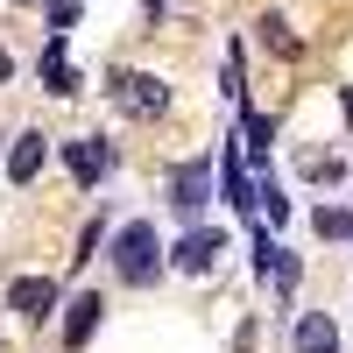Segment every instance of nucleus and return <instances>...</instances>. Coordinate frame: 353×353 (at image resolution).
<instances>
[{
	"label": "nucleus",
	"mask_w": 353,
	"mask_h": 353,
	"mask_svg": "<svg viewBox=\"0 0 353 353\" xmlns=\"http://www.w3.org/2000/svg\"><path fill=\"white\" fill-rule=\"evenodd\" d=\"M43 85H50L57 99H71V92H78V71L64 64V36H50V50H43Z\"/></svg>",
	"instance_id": "obj_12"
},
{
	"label": "nucleus",
	"mask_w": 353,
	"mask_h": 353,
	"mask_svg": "<svg viewBox=\"0 0 353 353\" xmlns=\"http://www.w3.org/2000/svg\"><path fill=\"white\" fill-rule=\"evenodd\" d=\"M43 163H50V141L28 128V134H14V149H8V184H36L43 176Z\"/></svg>",
	"instance_id": "obj_8"
},
{
	"label": "nucleus",
	"mask_w": 353,
	"mask_h": 353,
	"mask_svg": "<svg viewBox=\"0 0 353 353\" xmlns=\"http://www.w3.org/2000/svg\"><path fill=\"white\" fill-rule=\"evenodd\" d=\"M163 254H170L184 276H212V269H219V254H226V233H219V226H191L184 241L163 248Z\"/></svg>",
	"instance_id": "obj_4"
},
{
	"label": "nucleus",
	"mask_w": 353,
	"mask_h": 353,
	"mask_svg": "<svg viewBox=\"0 0 353 353\" xmlns=\"http://www.w3.org/2000/svg\"><path fill=\"white\" fill-rule=\"evenodd\" d=\"M71 21H78V8H71V0H57V8H50V36H71Z\"/></svg>",
	"instance_id": "obj_15"
},
{
	"label": "nucleus",
	"mask_w": 353,
	"mask_h": 353,
	"mask_svg": "<svg viewBox=\"0 0 353 353\" xmlns=\"http://www.w3.org/2000/svg\"><path fill=\"white\" fill-rule=\"evenodd\" d=\"M254 269H261V283H276V290H297V254H290L283 241H269V233L254 241Z\"/></svg>",
	"instance_id": "obj_9"
},
{
	"label": "nucleus",
	"mask_w": 353,
	"mask_h": 353,
	"mask_svg": "<svg viewBox=\"0 0 353 353\" xmlns=\"http://www.w3.org/2000/svg\"><path fill=\"white\" fill-rule=\"evenodd\" d=\"M254 43H261V50H276L283 64H297V57H304V43L290 36V21H283V14H254Z\"/></svg>",
	"instance_id": "obj_11"
},
{
	"label": "nucleus",
	"mask_w": 353,
	"mask_h": 353,
	"mask_svg": "<svg viewBox=\"0 0 353 353\" xmlns=\"http://www.w3.org/2000/svg\"><path fill=\"white\" fill-rule=\"evenodd\" d=\"M106 92H113V106H121L128 121H156V113H170V85L149 78V71H113Z\"/></svg>",
	"instance_id": "obj_2"
},
{
	"label": "nucleus",
	"mask_w": 353,
	"mask_h": 353,
	"mask_svg": "<svg viewBox=\"0 0 353 353\" xmlns=\"http://www.w3.org/2000/svg\"><path fill=\"white\" fill-rule=\"evenodd\" d=\"M290 353H339V325H332V311H304L297 325H290Z\"/></svg>",
	"instance_id": "obj_7"
},
{
	"label": "nucleus",
	"mask_w": 353,
	"mask_h": 353,
	"mask_svg": "<svg viewBox=\"0 0 353 353\" xmlns=\"http://www.w3.org/2000/svg\"><path fill=\"white\" fill-rule=\"evenodd\" d=\"M8 78H14V57H8V50H0V85H8Z\"/></svg>",
	"instance_id": "obj_16"
},
{
	"label": "nucleus",
	"mask_w": 353,
	"mask_h": 353,
	"mask_svg": "<svg viewBox=\"0 0 353 353\" xmlns=\"http://www.w3.org/2000/svg\"><path fill=\"white\" fill-rule=\"evenodd\" d=\"M64 156H71V176H78L85 191H92L99 176L113 170V149H106V141H64Z\"/></svg>",
	"instance_id": "obj_10"
},
{
	"label": "nucleus",
	"mask_w": 353,
	"mask_h": 353,
	"mask_svg": "<svg viewBox=\"0 0 353 353\" xmlns=\"http://www.w3.org/2000/svg\"><path fill=\"white\" fill-rule=\"evenodd\" d=\"M113 276L128 290H149L163 276V241H156V219H128L113 233Z\"/></svg>",
	"instance_id": "obj_1"
},
{
	"label": "nucleus",
	"mask_w": 353,
	"mask_h": 353,
	"mask_svg": "<svg viewBox=\"0 0 353 353\" xmlns=\"http://www.w3.org/2000/svg\"><path fill=\"white\" fill-rule=\"evenodd\" d=\"M311 226H318V241H353V212L346 205H318Z\"/></svg>",
	"instance_id": "obj_13"
},
{
	"label": "nucleus",
	"mask_w": 353,
	"mask_h": 353,
	"mask_svg": "<svg viewBox=\"0 0 353 353\" xmlns=\"http://www.w3.org/2000/svg\"><path fill=\"white\" fill-rule=\"evenodd\" d=\"M212 156H191V163H176L170 170V205H176V212H184V219H198L205 212V198H212Z\"/></svg>",
	"instance_id": "obj_3"
},
{
	"label": "nucleus",
	"mask_w": 353,
	"mask_h": 353,
	"mask_svg": "<svg viewBox=\"0 0 353 353\" xmlns=\"http://www.w3.org/2000/svg\"><path fill=\"white\" fill-rule=\"evenodd\" d=\"M241 134H248V149H254V156H269V141H276V121H269V113H241Z\"/></svg>",
	"instance_id": "obj_14"
},
{
	"label": "nucleus",
	"mask_w": 353,
	"mask_h": 353,
	"mask_svg": "<svg viewBox=\"0 0 353 353\" xmlns=\"http://www.w3.org/2000/svg\"><path fill=\"white\" fill-rule=\"evenodd\" d=\"M99 318H106V297H99V290H85V297H71V311H64V346H71V353H78V346H92Z\"/></svg>",
	"instance_id": "obj_6"
},
{
	"label": "nucleus",
	"mask_w": 353,
	"mask_h": 353,
	"mask_svg": "<svg viewBox=\"0 0 353 353\" xmlns=\"http://www.w3.org/2000/svg\"><path fill=\"white\" fill-rule=\"evenodd\" d=\"M346 128H353V85H346Z\"/></svg>",
	"instance_id": "obj_17"
},
{
	"label": "nucleus",
	"mask_w": 353,
	"mask_h": 353,
	"mask_svg": "<svg viewBox=\"0 0 353 353\" xmlns=\"http://www.w3.org/2000/svg\"><path fill=\"white\" fill-rule=\"evenodd\" d=\"M8 311L28 318V325H43V318L57 311V283H50V276H14V283H8Z\"/></svg>",
	"instance_id": "obj_5"
},
{
	"label": "nucleus",
	"mask_w": 353,
	"mask_h": 353,
	"mask_svg": "<svg viewBox=\"0 0 353 353\" xmlns=\"http://www.w3.org/2000/svg\"><path fill=\"white\" fill-rule=\"evenodd\" d=\"M14 8H43V0H14Z\"/></svg>",
	"instance_id": "obj_18"
}]
</instances>
